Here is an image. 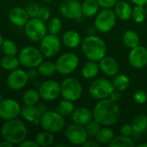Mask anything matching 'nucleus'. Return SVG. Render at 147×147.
Returning <instances> with one entry per match:
<instances>
[{
  "label": "nucleus",
  "mask_w": 147,
  "mask_h": 147,
  "mask_svg": "<svg viewBox=\"0 0 147 147\" xmlns=\"http://www.w3.org/2000/svg\"><path fill=\"white\" fill-rule=\"evenodd\" d=\"M95 138L100 145H109L115 138V133L110 127H102Z\"/></svg>",
  "instance_id": "25"
},
{
  "label": "nucleus",
  "mask_w": 147,
  "mask_h": 147,
  "mask_svg": "<svg viewBox=\"0 0 147 147\" xmlns=\"http://www.w3.org/2000/svg\"><path fill=\"white\" fill-rule=\"evenodd\" d=\"M83 147H100V144L96 140H86Z\"/></svg>",
  "instance_id": "48"
},
{
  "label": "nucleus",
  "mask_w": 147,
  "mask_h": 147,
  "mask_svg": "<svg viewBox=\"0 0 147 147\" xmlns=\"http://www.w3.org/2000/svg\"><path fill=\"white\" fill-rule=\"evenodd\" d=\"M3 99V96H2V95L0 94V102H1V101H2Z\"/></svg>",
  "instance_id": "54"
},
{
  "label": "nucleus",
  "mask_w": 147,
  "mask_h": 147,
  "mask_svg": "<svg viewBox=\"0 0 147 147\" xmlns=\"http://www.w3.org/2000/svg\"><path fill=\"white\" fill-rule=\"evenodd\" d=\"M21 115L27 121L38 125L40 121L41 113L35 105H25L21 109Z\"/></svg>",
  "instance_id": "21"
},
{
  "label": "nucleus",
  "mask_w": 147,
  "mask_h": 147,
  "mask_svg": "<svg viewBox=\"0 0 147 147\" xmlns=\"http://www.w3.org/2000/svg\"><path fill=\"white\" fill-rule=\"evenodd\" d=\"M37 108H38V109L40 110V112L41 113V115L47 111V106H46L45 104L40 103V104H39V105L37 106Z\"/></svg>",
  "instance_id": "50"
},
{
  "label": "nucleus",
  "mask_w": 147,
  "mask_h": 147,
  "mask_svg": "<svg viewBox=\"0 0 147 147\" xmlns=\"http://www.w3.org/2000/svg\"><path fill=\"white\" fill-rule=\"evenodd\" d=\"M27 37L33 41H40L47 34V27L45 22L38 17L31 18L24 26Z\"/></svg>",
  "instance_id": "7"
},
{
  "label": "nucleus",
  "mask_w": 147,
  "mask_h": 147,
  "mask_svg": "<svg viewBox=\"0 0 147 147\" xmlns=\"http://www.w3.org/2000/svg\"><path fill=\"white\" fill-rule=\"evenodd\" d=\"M13 146V145L6 140H3V142L0 143V147H11Z\"/></svg>",
  "instance_id": "51"
},
{
  "label": "nucleus",
  "mask_w": 147,
  "mask_h": 147,
  "mask_svg": "<svg viewBox=\"0 0 147 147\" xmlns=\"http://www.w3.org/2000/svg\"><path fill=\"white\" fill-rule=\"evenodd\" d=\"M100 66L96 63V61L90 60L85 63L82 67V76L86 79H92L96 78L99 72Z\"/></svg>",
  "instance_id": "24"
},
{
  "label": "nucleus",
  "mask_w": 147,
  "mask_h": 147,
  "mask_svg": "<svg viewBox=\"0 0 147 147\" xmlns=\"http://www.w3.org/2000/svg\"><path fill=\"white\" fill-rule=\"evenodd\" d=\"M9 20L12 24L17 27H24L29 20V16L25 9L14 7L9 12Z\"/></svg>",
  "instance_id": "19"
},
{
  "label": "nucleus",
  "mask_w": 147,
  "mask_h": 147,
  "mask_svg": "<svg viewBox=\"0 0 147 147\" xmlns=\"http://www.w3.org/2000/svg\"><path fill=\"white\" fill-rule=\"evenodd\" d=\"M115 90L112 82L106 78H98L91 83L89 87L90 95L97 100L109 98L111 92Z\"/></svg>",
  "instance_id": "8"
},
{
  "label": "nucleus",
  "mask_w": 147,
  "mask_h": 147,
  "mask_svg": "<svg viewBox=\"0 0 147 147\" xmlns=\"http://www.w3.org/2000/svg\"><path fill=\"white\" fill-rule=\"evenodd\" d=\"M3 36H2V34H0V47H2V44H3Z\"/></svg>",
  "instance_id": "52"
},
{
  "label": "nucleus",
  "mask_w": 147,
  "mask_h": 147,
  "mask_svg": "<svg viewBox=\"0 0 147 147\" xmlns=\"http://www.w3.org/2000/svg\"><path fill=\"white\" fill-rule=\"evenodd\" d=\"M62 29V22L58 17H53L50 20L47 25V31L49 34H58Z\"/></svg>",
  "instance_id": "38"
},
{
  "label": "nucleus",
  "mask_w": 147,
  "mask_h": 147,
  "mask_svg": "<svg viewBox=\"0 0 147 147\" xmlns=\"http://www.w3.org/2000/svg\"><path fill=\"white\" fill-rule=\"evenodd\" d=\"M40 124L43 130L50 133H59L65 127V121L64 116L57 111H47L40 116Z\"/></svg>",
  "instance_id": "4"
},
{
  "label": "nucleus",
  "mask_w": 147,
  "mask_h": 147,
  "mask_svg": "<svg viewBox=\"0 0 147 147\" xmlns=\"http://www.w3.org/2000/svg\"><path fill=\"white\" fill-rule=\"evenodd\" d=\"M99 6L103 9H112L115 7L118 0H96Z\"/></svg>",
  "instance_id": "43"
},
{
  "label": "nucleus",
  "mask_w": 147,
  "mask_h": 147,
  "mask_svg": "<svg viewBox=\"0 0 147 147\" xmlns=\"http://www.w3.org/2000/svg\"><path fill=\"white\" fill-rule=\"evenodd\" d=\"M146 8L143 5H136L133 9V13H132V18L134 21L137 23H141L145 21L146 17Z\"/></svg>",
  "instance_id": "36"
},
{
  "label": "nucleus",
  "mask_w": 147,
  "mask_h": 147,
  "mask_svg": "<svg viewBox=\"0 0 147 147\" xmlns=\"http://www.w3.org/2000/svg\"><path fill=\"white\" fill-rule=\"evenodd\" d=\"M122 40H123L124 45L130 49L138 47L140 42L139 34L135 31L131 30V29L127 30L124 33V34L122 36Z\"/></svg>",
  "instance_id": "26"
},
{
  "label": "nucleus",
  "mask_w": 147,
  "mask_h": 147,
  "mask_svg": "<svg viewBox=\"0 0 147 147\" xmlns=\"http://www.w3.org/2000/svg\"><path fill=\"white\" fill-rule=\"evenodd\" d=\"M139 147H147V143H142V144H140Z\"/></svg>",
  "instance_id": "53"
},
{
  "label": "nucleus",
  "mask_w": 147,
  "mask_h": 147,
  "mask_svg": "<svg viewBox=\"0 0 147 147\" xmlns=\"http://www.w3.org/2000/svg\"><path fill=\"white\" fill-rule=\"evenodd\" d=\"M65 136L67 140L74 146H83L88 140V134L84 127L75 123L66 128Z\"/></svg>",
  "instance_id": "13"
},
{
  "label": "nucleus",
  "mask_w": 147,
  "mask_h": 147,
  "mask_svg": "<svg viewBox=\"0 0 147 147\" xmlns=\"http://www.w3.org/2000/svg\"><path fill=\"white\" fill-rule=\"evenodd\" d=\"M135 143L133 139L127 136L121 135L113 139V140L109 143L110 147H134Z\"/></svg>",
  "instance_id": "32"
},
{
  "label": "nucleus",
  "mask_w": 147,
  "mask_h": 147,
  "mask_svg": "<svg viewBox=\"0 0 147 147\" xmlns=\"http://www.w3.org/2000/svg\"><path fill=\"white\" fill-rule=\"evenodd\" d=\"M62 42L68 48H76L81 43V36L75 30H68L63 34Z\"/></svg>",
  "instance_id": "23"
},
{
  "label": "nucleus",
  "mask_w": 147,
  "mask_h": 147,
  "mask_svg": "<svg viewBox=\"0 0 147 147\" xmlns=\"http://www.w3.org/2000/svg\"><path fill=\"white\" fill-rule=\"evenodd\" d=\"M42 1H44V2H50V1H52V0H42Z\"/></svg>",
  "instance_id": "55"
},
{
  "label": "nucleus",
  "mask_w": 147,
  "mask_h": 147,
  "mask_svg": "<svg viewBox=\"0 0 147 147\" xmlns=\"http://www.w3.org/2000/svg\"><path fill=\"white\" fill-rule=\"evenodd\" d=\"M2 50L4 55L16 56L17 53V47L13 40H5L2 44Z\"/></svg>",
  "instance_id": "37"
},
{
  "label": "nucleus",
  "mask_w": 147,
  "mask_h": 147,
  "mask_svg": "<svg viewBox=\"0 0 147 147\" xmlns=\"http://www.w3.org/2000/svg\"><path fill=\"white\" fill-rule=\"evenodd\" d=\"M135 134H142L147 129V116L140 115L134 118L131 124Z\"/></svg>",
  "instance_id": "30"
},
{
  "label": "nucleus",
  "mask_w": 147,
  "mask_h": 147,
  "mask_svg": "<svg viewBox=\"0 0 147 147\" xmlns=\"http://www.w3.org/2000/svg\"><path fill=\"white\" fill-rule=\"evenodd\" d=\"M78 58L75 53H65L57 59L55 65L59 73L62 75H69L78 68Z\"/></svg>",
  "instance_id": "10"
},
{
  "label": "nucleus",
  "mask_w": 147,
  "mask_h": 147,
  "mask_svg": "<svg viewBox=\"0 0 147 147\" xmlns=\"http://www.w3.org/2000/svg\"><path fill=\"white\" fill-rule=\"evenodd\" d=\"M112 84L115 90L119 91L126 90L130 85V78L125 74H116L114 76L112 80Z\"/></svg>",
  "instance_id": "29"
},
{
  "label": "nucleus",
  "mask_w": 147,
  "mask_h": 147,
  "mask_svg": "<svg viewBox=\"0 0 147 147\" xmlns=\"http://www.w3.org/2000/svg\"><path fill=\"white\" fill-rule=\"evenodd\" d=\"M35 141L39 146H51L54 143V136L53 135V133L44 130L43 132H40L37 134V135L35 136Z\"/></svg>",
  "instance_id": "28"
},
{
  "label": "nucleus",
  "mask_w": 147,
  "mask_h": 147,
  "mask_svg": "<svg viewBox=\"0 0 147 147\" xmlns=\"http://www.w3.org/2000/svg\"><path fill=\"white\" fill-rule=\"evenodd\" d=\"M21 107L18 102L14 99H3L0 102V118L9 121L17 118L21 114Z\"/></svg>",
  "instance_id": "15"
},
{
  "label": "nucleus",
  "mask_w": 147,
  "mask_h": 147,
  "mask_svg": "<svg viewBox=\"0 0 147 147\" xmlns=\"http://www.w3.org/2000/svg\"><path fill=\"white\" fill-rule=\"evenodd\" d=\"M1 134L4 140L14 145H18L26 140L28 130L25 124L18 120L12 119L5 121L1 128Z\"/></svg>",
  "instance_id": "2"
},
{
  "label": "nucleus",
  "mask_w": 147,
  "mask_h": 147,
  "mask_svg": "<svg viewBox=\"0 0 147 147\" xmlns=\"http://www.w3.org/2000/svg\"><path fill=\"white\" fill-rule=\"evenodd\" d=\"M92 119H93L92 111L85 107H79L74 109V111L71 114V120L73 123L80 126L84 127Z\"/></svg>",
  "instance_id": "20"
},
{
  "label": "nucleus",
  "mask_w": 147,
  "mask_h": 147,
  "mask_svg": "<svg viewBox=\"0 0 147 147\" xmlns=\"http://www.w3.org/2000/svg\"><path fill=\"white\" fill-rule=\"evenodd\" d=\"M61 96L64 99L75 102L79 99L83 93L81 83L74 78H66L60 84Z\"/></svg>",
  "instance_id": "6"
},
{
  "label": "nucleus",
  "mask_w": 147,
  "mask_h": 147,
  "mask_svg": "<svg viewBox=\"0 0 147 147\" xmlns=\"http://www.w3.org/2000/svg\"><path fill=\"white\" fill-rule=\"evenodd\" d=\"M120 132H121V135L127 136V137H131L134 134V133L132 126L129 125V124H124V125H122L121 127Z\"/></svg>",
  "instance_id": "44"
},
{
  "label": "nucleus",
  "mask_w": 147,
  "mask_h": 147,
  "mask_svg": "<svg viewBox=\"0 0 147 147\" xmlns=\"http://www.w3.org/2000/svg\"><path fill=\"white\" fill-rule=\"evenodd\" d=\"M38 91L43 100L47 102L54 101L61 95L60 84L54 80H47L40 85Z\"/></svg>",
  "instance_id": "12"
},
{
  "label": "nucleus",
  "mask_w": 147,
  "mask_h": 147,
  "mask_svg": "<svg viewBox=\"0 0 147 147\" xmlns=\"http://www.w3.org/2000/svg\"><path fill=\"white\" fill-rule=\"evenodd\" d=\"M61 40L57 34H47L40 44V50L44 57L52 58L55 56L60 50Z\"/></svg>",
  "instance_id": "11"
},
{
  "label": "nucleus",
  "mask_w": 147,
  "mask_h": 147,
  "mask_svg": "<svg viewBox=\"0 0 147 147\" xmlns=\"http://www.w3.org/2000/svg\"><path fill=\"white\" fill-rule=\"evenodd\" d=\"M82 51L89 60L100 61L106 55L107 46L100 37L95 34L88 35L82 41Z\"/></svg>",
  "instance_id": "3"
},
{
  "label": "nucleus",
  "mask_w": 147,
  "mask_h": 147,
  "mask_svg": "<svg viewBox=\"0 0 147 147\" xmlns=\"http://www.w3.org/2000/svg\"><path fill=\"white\" fill-rule=\"evenodd\" d=\"M50 16H51V11H50L49 8L44 6V7H40L37 17H38L39 19H40L41 21L46 22V21H47V20L49 19Z\"/></svg>",
  "instance_id": "42"
},
{
  "label": "nucleus",
  "mask_w": 147,
  "mask_h": 147,
  "mask_svg": "<svg viewBox=\"0 0 147 147\" xmlns=\"http://www.w3.org/2000/svg\"><path fill=\"white\" fill-rule=\"evenodd\" d=\"M116 15L111 9L100 11L95 19V27L101 33H108L113 29L116 22Z\"/></svg>",
  "instance_id": "9"
},
{
  "label": "nucleus",
  "mask_w": 147,
  "mask_h": 147,
  "mask_svg": "<svg viewBox=\"0 0 147 147\" xmlns=\"http://www.w3.org/2000/svg\"><path fill=\"white\" fill-rule=\"evenodd\" d=\"M0 65L3 67V69L6 71H13L18 68L20 65L19 59L16 58V56H9V55H4L0 59Z\"/></svg>",
  "instance_id": "31"
},
{
  "label": "nucleus",
  "mask_w": 147,
  "mask_h": 147,
  "mask_svg": "<svg viewBox=\"0 0 147 147\" xmlns=\"http://www.w3.org/2000/svg\"><path fill=\"white\" fill-rule=\"evenodd\" d=\"M56 111L59 114H60L62 116L67 117V116L71 115L72 112L74 111V105L71 101L64 99L59 103Z\"/></svg>",
  "instance_id": "34"
},
{
  "label": "nucleus",
  "mask_w": 147,
  "mask_h": 147,
  "mask_svg": "<svg viewBox=\"0 0 147 147\" xmlns=\"http://www.w3.org/2000/svg\"><path fill=\"white\" fill-rule=\"evenodd\" d=\"M60 14L68 19L79 20L84 16L82 12V3L78 0H65L59 7Z\"/></svg>",
  "instance_id": "14"
},
{
  "label": "nucleus",
  "mask_w": 147,
  "mask_h": 147,
  "mask_svg": "<svg viewBox=\"0 0 147 147\" xmlns=\"http://www.w3.org/2000/svg\"><path fill=\"white\" fill-rule=\"evenodd\" d=\"M109 99H111L112 101L115 102H117L121 101V91L116 90H114L111 92V94H110V96H109Z\"/></svg>",
  "instance_id": "45"
},
{
  "label": "nucleus",
  "mask_w": 147,
  "mask_h": 147,
  "mask_svg": "<svg viewBox=\"0 0 147 147\" xmlns=\"http://www.w3.org/2000/svg\"><path fill=\"white\" fill-rule=\"evenodd\" d=\"M28 78L27 72L22 69H16L10 71L7 78L8 86L14 90L22 89L28 83Z\"/></svg>",
  "instance_id": "16"
},
{
  "label": "nucleus",
  "mask_w": 147,
  "mask_h": 147,
  "mask_svg": "<svg viewBox=\"0 0 147 147\" xmlns=\"http://www.w3.org/2000/svg\"><path fill=\"white\" fill-rule=\"evenodd\" d=\"M135 5H146L147 4V0H131Z\"/></svg>",
  "instance_id": "49"
},
{
  "label": "nucleus",
  "mask_w": 147,
  "mask_h": 147,
  "mask_svg": "<svg viewBox=\"0 0 147 147\" xmlns=\"http://www.w3.org/2000/svg\"><path fill=\"white\" fill-rule=\"evenodd\" d=\"M99 66L102 73L108 77L115 76L120 69L117 60L111 56H106V55L100 59Z\"/></svg>",
  "instance_id": "18"
},
{
  "label": "nucleus",
  "mask_w": 147,
  "mask_h": 147,
  "mask_svg": "<svg viewBox=\"0 0 147 147\" xmlns=\"http://www.w3.org/2000/svg\"><path fill=\"white\" fill-rule=\"evenodd\" d=\"M37 68H38L39 74H40V75H42L44 77L53 76L57 71L56 65L53 62H51V61L42 62Z\"/></svg>",
  "instance_id": "35"
},
{
  "label": "nucleus",
  "mask_w": 147,
  "mask_h": 147,
  "mask_svg": "<svg viewBox=\"0 0 147 147\" xmlns=\"http://www.w3.org/2000/svg\"><path fill=\"white\" fill-rule=\"evenodd\" d=\"M115 13L116 15V17L122 21H127L132 18V13H133V8L131 5L125 2V1H120L117 2L115 5Z\"/></svg>",
  "instance_id": "22"
},
{
  "label": "nucleus",
  "mask_w": 147,
  "mask_h": 147,
  "mask_svg": "<svg viewBox=\"0 0 147 147\" xmlns=\"http://www.w3.org/2000/svg\"><path fill=\"white\" fill-rule=\"evenodd\" d=\"M19 146L21 147H39L38 144L34 140H23L22 143L19 144Z\"/></svg>",
  "instance_id": "47"
},
{
  "label": "nucleus",
  "mask_w": 147,
  "mask_h": 147,
  "mask_svg": "<svg viewBox=\"0 0 147 147\" xmlns=\"http://www.w3.org/2000/svg\"><path fill=\"white\" fill-rule=\"evenodd\" d=\"M101 124L99 122H97L96 120H91L89 123H87L84 126V128L87 132L88 136L90 137H96V135L98 134V132L100 131L101 127Z\"/></svg>",
  "instance_id": "39"
},
{
  "label": "nucleus",
  "mask_w": 147,
  "mask_h": 147,
  "mask_svg": "<svg viewBox=\"0 0 147 147\" xmlns=\"http://www.w3.org/2000/svg\"><path fill=\"white\" fill-rule=\"evenodd\" d=\"M146 14H147V4H146Z\"/></svg>",
  "instance_id": "56"
},
{
  "label": "nucleus",
  "mask_w": 147,
  "mask_h": 147,
  "mask_svg": "<svg viewBox=\"0 0 147 147\" xmlns=\"http://www.w3.org/2000/svg\"><path fill=\"white\" fill-rule=\"evenodd\" d=\"M40 9V6L39 4L35 3H31L27 5L25 9L30 18H34V17H37Z\"/></svg>",
  "instance_id": "40"
},
{
  "label": "nucleus",
  "mask_w": 147,
  "mask_h": 147,
  "mask_svg": "<svg viewBox=\"0 0 147 147\" xmlns=\"http://www.w3.org/2000/svg\"><path fill=\"white\" fill-rule=\"evenodd\" d=\"M128 60L133 67L137 69L144 68L147 65V49L140 45L132 48L129 53Z\"/></svg>",
  "instance_id": "17"
},
{
  "label": "nucleus",
  "mask_w": 147,
  "mask_h": 147,
  "mask_svg": "<svg viewBox=\"0 0 147 147\" xmlns=\"http://www.w3.org/2000/svg\"><path fill=\"white\" fill-rule=\"evenodd\" d=\"M43 54L40 49L28 46L22 49L19 53L20 64L27 68H36L43 62Z\"/></svg>",
  "instance_id": "5"
},
{
  "label": "nucleus",
  "mask_w": 147,
  "mask_h": 147,
  "mask_svg": "<svg viewBox=\"0 0 147 147\" xmlns=\"http://www.w3.org/2000/svg\"><path fill=\"white\" fill-rule=\"evenodd\" d=\"M134 100L138 104H145L147 102L146 93L143 90H137L134 94Z\"/></svg>",
  "instance_id": "41"
},
{
  "label": "nucleus",
  "mask_w": 147,
  "mask_h": 147,
  "mask_svg": "<svg viewBox=\"0 0 147 147\" xmlns=\"http://www.w3.org/2000/svg\"><path fill=\"white\" fill-rule=\"evenodd\" d=\"M99 4L96 0H84L82 3V12L85 17L96 16L99 10Z\"/></svg>",
  "instance_id": "27"
},
{
  "label": "nucleus",
  "mask_w": 147,
  "mask_h": 147,
  "mask_svg": "<svg viewBox=\"0 0 147 147\" xmlns=\"http://www.w3.org/2000/svg\"><path fill=\"white\" fill-rule=\"evenodd\" d=\"M38 70L36 71L34 68H29V70L27 71V75L28 78V80H34L38 77Z\"/></svg>",
  "instance_id": "46"
},
{
  "label": "nucleus",
  "mask_w": 147,
  "mask_h": 147,
  "mask_svg": "<svg viewBox=\"0 0 147 147\" xmlns=\"http://www.w3.org/2000/svg\"><path fill=\"white\" fill-rule=\"evenodd\" d=\"M92 113L93 119L104 127L116 124L121 117V110L117 102L109 98L99 100Z\"/></svg>",
  "instance_id": "1"
},
{
  "label": "nucleus",
  "mask_w": 147,
  "mask_h": 147,
  "mask_svg": "<svg viewBox=\"0 0 147 147\" xmlns=\"http://www.w3.org/2000/svg\"><path fill=\"white\" fill-rule=\"evenodd\" d=\"M39 91L34 89L28 90L22 96V101L24 105H36L40 99Z\"/></svg>",
  "instance_id": "33"
}]
</instances>
